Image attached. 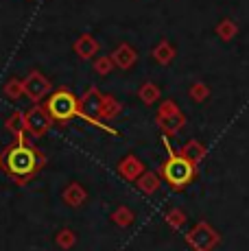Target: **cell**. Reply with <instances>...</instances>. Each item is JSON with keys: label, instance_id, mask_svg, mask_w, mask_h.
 <instances>
[{"label": "cell", "instance_id": "12", "mask_svg": "<svg viewBox=\"0 0 249 251\" xmlns=\"http://www.w3.org/2000/svg\"><path fill=\"white\" fill-rule=\"evenodd\" d=\"M118 112H121V103L109 96H103V107H100V118H114Z\"/></svg>", "mask_w": 249, "mask_h": 251}, {"label": "cell", "instance_id": "6", "mask_svg": "<svg viewBox=\"0 0 249 251\" xmlns=\"http://www.w3.org/2000/svg\"><path fill=\"white\" fill-rule=\"evenodd\" d=\"M160 123H162V127L171 133L181 129V125H184V114L175 107L173 100H164V105H162V109H160Z\"/></svg>", "mask_w": 249, "mask_h": 251}, {"label": "cell", "instance_id": "17", "mask_svg": "<svg viewBox=\"0 0 249 251\" xmlns=\"http://www.w3.org/2000/svg\"><path fill=\"white\" fill-rule=\"evenodd\" d=\"M83 199H85V192L79 186H70L68 192H66V201H70L73 205H79Z\"/></svg>", "mask_w": 249, "mask_h": 251}, {"label": "cell", "instance_id": "13", "mask_svg": "<svg viewBox=\"0 0 249 251\" xmlns=\"http://www.w3.org/2000/svg\"><path fill=\"white\" fill-rule=\"evenodd\" d=\"M217 33L223 37V40H232V37L238 33V26L229 20V18H225V20H221L217 24Z\"/></svg>", "mask_w": 249, "mask_h": 251}, {"label": "cell", "instance_id": "20", "mask_svg": "<svg viewBox=\"0 0 249 251\" xmlns=\"http://www.w3.org/2000/svg\"><path fill=\"white\" fill-rule=\"evenodd\" d=\"M140 188H142L145 192H155V190H157V179H155V175L147 173V175L140 179Z\"/></svg>", "mask_w": 249, "mask_h": 251}, {"label": "cell", "instance_id": "9", "mask_svg": "<svg viewBox=\"0 0 249 251\" xmlns=\"http://www.w3.org/2000/svg\"><path fill=\"white\" fill-rule=\"evenodd\" d=\"M75 50L81 59H92L99 52V42L94 40L92 35H81L79 40L75 42Z\"/></svg>", "mask_w": 249, "mask_h": 251}, {"label": "cell", "instance_id": "22", "mask_svg": "<svg viewBox=\"0 0 249 251\" xmlns=\"http://www.w3.org/2000/svg\"><path fill=\"white\" fill-rule=\"evenodd\" d=\"M169 219L175 223V227H177V223H184V214H179V212H173V214H169Z\"/></svg>", "mask_w": 249, "mask_h": 251}, {"label": "cell", "instance_id": "15", "mask_svg": "<svg viewBox=\"0 0 249 251\" xmlns=\"http://www.w3.org/2000/svg\"><path fill=\"white\" fill-rule=\"evenodd\" d=\"M140 171H142L140 164H138V160H133V157H129V160H124L121 164V173L124 177H129V179H133V177H136Z\"/></svg>", "mask_w": 249, "mask_h": 251}, {"label": "cell", "instance_id": "21", "mask_svg": "<svg viewBox=\"0 0 249 251\" xmlns=\"http://www.w3.org/2000/svg\"><path fill=\"white\" fill-rule=\"evenodd\" d=\"M208 94H210V90L205 88L203 83H195L193 88H190V96H193L195 100H203V99H208Z\"/></svg>", "mask_w": 249, "mask_h": 251}, {"label": "cell", "instance_id": "10", "mask_svg": "<svg viewBox=\"0 0 249 251\" xmlns=\"http://www.w3.org/2000/svg\"><path fill=\"white\" fill-rule=\"evenodd\" d=\"M153 57H155L157 64H171L175 57V48L169 44V42H160V44L155 46V50H153Z\"/></svg>", "mask_w": 249, "mask_h": 251}, {"label": "cell", "instance_id": "16", "mask_svg": "<svg viewBox=\"0 0 249 251\" xmlns=\"http://www.w3.org/2000/svg\"><path fill=\"white\" fill-rule=\"evenodd\" d=\"M4 92H7L9 99H18V96L25 92V85H22V81L11 79V81H7V85H4Z\"/></svg>", "mask_w": 249, "mask_h": 251}, {"label": "cell", "instance_id": "4", "mask_svg": "<svg viewBox=\"0 0 249 251\" xmlns=\"http://www.w3.org/2000/svg\"><path fill=\"white\" fill-rule=\"evenodd\" d=\"M188 240H190V245H193L195 249H199V251H210L217 245V240H219V236L212 231V227H210L208 223H201L197 225L193 231L188 234Z\"/></svg>", "mask_w": 249, "mask_h": 251}, {"label": "cell", "instance_id": "14", "mask_svg": "<svg viewBox=\"0 0 249 251\" xmlns=\"http://www.w3.org/2000/svg\"><path fill=\"white\" fill-rule=\"evenodd\" d=\"M140 99H142V103H147V105L155 103V100L160 99V90H157V85L145 83V85L140 88Z\"/></svg>", "mask_w": 249, "mask_h": 251}, {"label": "cell", "instance_id": "1", "mask_svg": "<svg viewBox=\"0 0 249 251\" xmlns=\"http://www.w3.org/2000/svg\"><path fill=\"white\" fill-rule=\"evenodd\" d=\"M4 166V171L13 177H28L35 173L37 168V153L33 149H28L25 142L13 144L11 149L4 151V157L0 160Z\"/></svg>", "mask_w": 249, "mask_h": 251}, {"label": "cell", "instance_id": "2", "mask_svg": "<svg viewBox=\"0 0 249 251\" xmlns=\"http://www.w3.org/2000/svg\"><path fill=\"white\" fill-rule=\"evenodd\" d=\"M46 112H49V116L52 120H57V123H66V120L79 116V112H81L79 99L68 90H57L49 99V103H46Z\"/></svg>", "mask_w": 249, "mask_h": 251}, {"label": "cell", "instance_id": "8", "mask_svg": "<svg viewBox=\"0 0 249 251\" xmlns=\"http://www.w3.org/2000/svg\"><path fill=\"white\" fill-rule=\"evenodd\" d=\"M136 59H138V52L133 50L129 44H121L112 55L114 66H118L121 70H129L133 64H136Z\"/></svg>", "mask_w": 249, "mask_h": 251}, {"label": "cell", "instance_id": "18", "mask_svg": "<svg viewBox=\"0 0 249 251\" xmlns=\"http://www.w3.org/2000/svg\"><path fill=\"white\" fill-rule=\"evenodd\" d=\"M7 127L11 129V131H18V136H22V127H26V125H25V116H22L20 112H16L11 118H9Z\"/></svg>", "mask_w": 249, "mask_h": 251}, {"label": "cell", "instance_id": "7", "mask_svg": "<svg viewBox=\"0 0 249 251\" xmlns=\"http://www.w3.org/2000/svg\"><path fill=\"white\" fill-rule=\"evenodd\" d=\"M50 123H52V118L49 116V112H46L44 107H33L31 112L25 116L26 129H28L31 133H35V136H42L44 131H49Z\"/></svg>", "mask_w": 249, "mask_h": 251}, {"label": "cell", "instance_id": "5", "mask_svg": "<svg viewBox=\"0 0 249 251\" xmlns=\"http://www.w3.org/2000/svg\"><path fill=\"white\" fill-rule=\"evenodd\" d=\"M22 85H25V94L31 100H35V103H37V100H42L50 92L49 79H46V76H42L40 72H31V75L22 81Z\"/></svg>", "mask_w": 249, "mask_h": 251}, {"label": "cell", "instance_id": "11", "mask_svg": "<svg viewBox=\"0 0 249 251\" xmlns=\"http://www.w3.org/2000/svg\"><path fill=\"white\" fill-rule=\"evenodd\" d=\"M181 155H184L186 160H190V162H199L201 155H203V147H201L197 140H193V142H188V144L184 147Z\"/></svg>", "mask_w": 249, "mask_h": 251}, {"label": "cell", "instance_id": "19", "mask_svg": "<svg viewBox=\"0 0 249 251\" xmlns=\"http://www.w3.org/2000/svg\"><path fill=\"white\" fill-rule=\"evenodd\" d=\"M112 66H114L112 57H99V59L94 61V68H97L99 75H107V72L112 70Z\"/></svg>", "mask_w": 249, "mask_h": 251}, {"label": "cell", "instance_id": "3", "mask_svg": "<svg viewBox=\"0 0 249 251\" xmlns=\"http://www.w3.org/2000/svg\"><path fill=\"white\" fill-rule=\"evenodd\" d=\"M162 173H164L166 181L171 183V186L175 188H181L186 186L190 179H193V162L186 160L184 155L177 157V155H171V160L164 164V168H162Z\"/></svg>", "mask_w": 249, "mask_h": 251}]
</instances>
